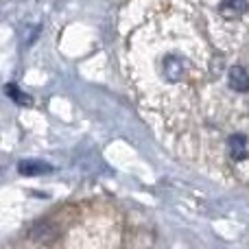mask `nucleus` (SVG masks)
<instances>
[{
    "instance_id": "obj_1",
    "label": "nucleus",
    "mask_w": 249,
    "mask_h": 249,
    "mask_svg": "<svg viewBox=\"0 0 249 249\" xmlns=\"http://www.w3.org/2000/svg\"><path fill=\"white\" fill-rule=\"evenodd\" d=\"M160 81L168 86H179L197 74V57H193V51L184 44L179 46H164L160 55Z\"/></svg>"
},
{
    "instance_id": "obj_2",
    "label": "nucleus",
    "mask_w": 249,
    "mask_h": 249,
    "mask_svg": "<svg viewBox=\"0 0 249 249\" xmlns=\"http://www.w3.org/2000/svg\"><path fill=\"white\" fill-rule=\"evenodd\" d=\"M228 86L234 92H249V72L243 66H232L228 70Z\"/></svg>"
},
{
    "instance_id": "obj_3",
    "label": "nucleus",
    "mask_w": 249,
    "mask_h": 249,
    "mask_svg": "<svg viewBox=\"0 0 249 249\" xmlns=\"http://www.w3.org/2000/svg\"><path fill=\"white\" fill-rule=\"evenodd\" d=\"M228 149H230V158L234 162H243L247 155V140L243 133H234L228 138Z\"/></svg>"
},
{
    "instance_id": "obj_4",
    "label": "nucleus",
    "mask_w": 249,
    "mask_h": 249,
    "mask_svg": "<svg viewBox=\"0 0 249 249\" xmlns=\"http://www.w3.org/2000/svg\"><path fill=\"white\" fill-rule=\"evenodd\" d=\"M219 11H221V16L228 18V20L241 18L243 13L247 11V0H223Z\"/></svg>"
},
{
    "instance_id": "obj_5",
    "label": "nucleus",
    "mask_w": 249,
    "mask_h": 249,
    "mask_svg": "<svg viewBox=\"0 0 249 249\" xmlns=\"http://www.w3.org/2000/svg\"><path fill=\"white\" fill-rule=\"evenodd\" d=\"M18 171H20L22 175H42V173H51V166L42 164V162H31V160H26V162H20Z\"/></svg>"
},
{
    "instance_id": "obj_6",
    "label": "nucleus",
    "mask_w": 249,
    "mask_h": 249,
    "mask_svg": "<svg viewBox=\"0 0 249 249\" xmlns=\"http://www.w3.org/2000/svg\"><path fill=\"white\" fill-rule=\"evenodd\" d=\"M7 94H9V96H11V99H13V101H18V103H24V105H29V103H31V101H29V99H26V96H24V94H22V92H20V90H18V88H16V86H7Z\"/></svg>"
}]
</instances>
